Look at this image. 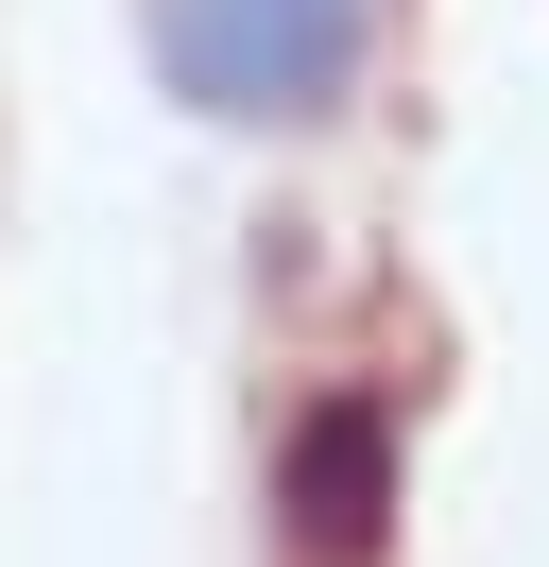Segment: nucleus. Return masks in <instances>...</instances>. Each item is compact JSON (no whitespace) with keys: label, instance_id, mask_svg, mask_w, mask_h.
<instances>
[{"label":"nucleus","instance_id":"1","mask_svg":"<svg viewBox=\"0 0 549 567\" xmlns=\"http://www.w3.org/2000/svg\"><path fill=\"white\" fill-rule=\"evenodd\" d=\"M377 0H155V70L206 121H327L361 86Z\"/></svg>","mask_w":549,"mask_h":567},{"label":"nucleus","instance_id":"2","mask_svg":"<svg viewBox=\"0 0 549 567\" xmlns=\"http://www.w3.org/2000/svg\"><path fill=\"white\" fill-rule=\"evenodd\" d=\"M274 516H292L327 567H361L377 516H395V413H377V395H309L292 447H274Z\"/></svg>","mask_w":549,"mask_h":567}]
</instances>
